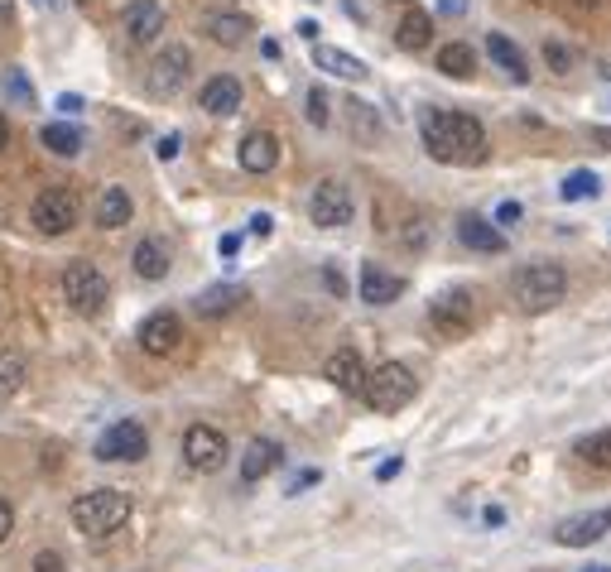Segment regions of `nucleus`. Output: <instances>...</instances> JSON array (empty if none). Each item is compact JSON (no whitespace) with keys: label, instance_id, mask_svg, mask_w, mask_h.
Segmentation results:
<instances>
[{"label":"nucleus","instance_id":"dca6fc26","mask_svg":"<svg viewBox=\"0 0 611 572\" xmlns=\"http://www.w3.org/2000/svg\"><path fill=\"white\" fill-rule=\"evenodd\" d=\"M323 376H328L338 390H347V395H361V385H366V361H361V352H357V346H342V352H332L328 366H323Z\"/></svg>","mask_w":611,"mask_h":572},{"label":"nucleus","instance_id":"ea45409f","mask_svg":"<svg viewBox=\"0 0 611 572\" xmlns=\"http://www.w3.org/2000/svg\"><path fill=\"white\" fill-rule=\"evenodd\" d=\"M179 135H164V140H160V150H154V154H160V160H174V154H179Z\"/></svg>","mask_w":611,"mask_h":572},{"label":"nucleus","instance_id":"f704fd0d","mask_svg":"<svg viewBox=\"0 0 611 572\" xmlns=\"http://www.w3.org/2000/svg\"><path fill=\"white\" fill-rule=\"evenodd\" d=\"M544 63H549L553 73H569V67H573V53L563 49V43H544Z\"/></svg>","mask_w":611,"mask_h":572},{"label":"nucleus","instance_id":"6e6552de","mask_svg":"<svg viewBox=\"0 0 611 572\" xmlns=\"http://www.w3.org/2000/svg\"><path fill=\"white\" fill-rule=\"evenodd\" d=\"M472 294L468 289H448V294H438L429 303V322L438 336H468L472 322H476V308H472Z\"/></svg>","mask_w":611,"mask_h":572},{"label":"nucleus","instance_id":"423d86ee","mask_svg":"<svg viewBox=\"0 0 611 572\" xmlns=\"http://www.w3.org/2000/svg\"><path fill=\"white\" fill-rule=\"evenodd\" d=\"M352 188L342 183V178H323V183L314 188V198H308V217H314V227H323V231H338V227H347L352 221Z\"/></svg>","mask_w":611,"mask_h":572},{"label":"nucleus","instance_id":"9d476101","mask_svg":"<svg viewBox=\"0 0 611 572\" xmlns=\"http://www.w3.org/2000/svg\"><path fill=\"white\" fill-rule=\"evenodd\" d=\"M29 217H35V227L43 236H63L77 227V198L68 188H43L35 198V207H29Z\"/></svg>","mask_w":611,"mask_h":572},{"label":"nucleus","instance_id":"a211bd4d","mask_svg":"<svg viewBox=\"0 0 611 572\" xmlns=\"http://www.w3.org/2000/svg\"><path fill=\"white\" fill-rule=\"evenodd\" d=\"M280 462H284V453H280V443H275V437H251L246 457H241V481L255 486V481H265Z\"/></svg>","mask_w":611,"mask_h":572},{"label":"nucleus","instance_id":"864d4df0","mask_svg":"<svg viewBox=\"0 0 611 572\" xmlns=\"http://www.w3.org/2000/svg\"><path fill=\"white\" fill-rule=\"evenodd\" d=\"M583 572H611V568H602V563H597V568H583Z\"/></svg>","mask_w":611,"mask_h":572},{"label":"nucleus","instance_id":"20e7f679","mask_svg":"<svg viewBox=\"0 0 611 572\" xmlns=\"http://www.w3.org/2000/svg\"><path fill=\"white\" fill-rule=\"evenodd\" d=\"M126 520H130V496H126V491L102 486V491H87V496L73 500V524L82 534H92V538L116 534Z\"/></svg>","mask_w":611,"mask_h":572},{"label":"nucleus","instance_id":"4c0bfd02","mask_svg":"<svg viewBox=\"0 0 611 572\" xmlns=\"http://www.w3.org/2000/svg\"><path fill=\"white\" fill-rule=\"evenodd\" d=\"M35 572H68V568H63V558L49 548V554H39V558H35Z\"/></svg>","mask_w":611,"mask_h":572},{"label":"nucleus","instance_id":"8fccbe9b","mask_svg":"<svg viewBox=\"0 0 611 572\" xmlns=\"http://www.w3.org/2000/svg\"><path fill=\"white\" fill-rule=\"evenodd\" d=\"M593 140H597V144H607V150H611V130H593Z\"/></svg>","mask_w":611,"mask_h":572},{"label":"nucleus","instance_id":"aec40b11","mask_svg":"<svg viewBox=\"0 0 611 572\" xmlns=\"http://www.w3.org/2000/svg\"><path fill=\"white\" fill-rule=\"evenodd\" d=\"M314 63L323 67V73L342 77V82H366V77H371V67H366V63L357 59V53L332 49V43H314Z\"/></svg>","mask_w":611,"mask_h":572},{"label":"nucleus","instance_id":"72a5a7b5","mask_svg":"<svg viewBox=\"0 0 611 572\" xmlns=\"http://www.w3.org/2000/svg\"><path fill=\"white\" fill-rule=\"evenodd\" d=\"M308 120H314V126H328V120H332L328 92H323V87H314V92H308Z\"/></svg>","mask_w":611,"mask_h":572},{"label":"nucleus","instance_id":"2eb2a0df","mask_svg":"<svg viewBox=\"0 0 611 572\" xmlns=\"http://www.w3.org/2000/svg\"><path fill=\"white\" fill-rule=\"evenodd\" d=\"M198 106H203L207 116H237V111H241V82L231 73H217L213 82H203Z\"/></svg>","mask_w":611,"mask_h":572},{"label":"nucleus","instance_id":"a878e982","mask_svg":"<svg viewBox=\"0 0 611 572\" xmlns=\"http://www.w3.org/2000/svg\"><path fill=\"white\" fill-rule=\"evenodd\" d=\"M438 73L443 77H458V82H468V77L476 73V53H472V43H443L438 49Z\"/></svg>","mask_w":611,"mask_h":572},{"label":"nucleus","instance_id":"393cba45","mask_svg":"<svg viewBox=\"0 0 611 572\" xmlns=\"http://www.w3.org/2000/svg\"><path fill=\"white\" fill-rule=\"evenodd\" d=\"M130 212H136V202H130L126 188H106V193L97 198V227H102V231H120L130 221Z\"/></svg>","mask_w":611,"mask_h":572},{"label":"nucleus","instance_id":"f8f14e48","mask_svg":"<svg viewBox=\"0 0 611 572\" xmlns=\"http://www.w3.org/2000/svg\"><path fill=\"white\" fill-rule=\"evenodd\" d=\"M611 534V510H587V514H573V520H563L553 538H559L563 548H587L597 544V538Z\"/></svg>","mask_w":611,"mask_h":572},{"label":"nucleus","instance_id":"3c124183","mask_svg":"<svg viewBox=\"0 0 611 572\" xmlns=\"http://www.w3.org/2000/svg\"><path fill=\"white\" fill-rule=\"evenodd\" d=\"M35 5H43V10H59V5H63V0H35Z\"/></svg>","mask_w":611,"mask_h":572},{"label":"nucleus","instance_id":"39448f33","mask_svg":"<svg viewBox=\"0 0 611 572\" xmlns=\"http://www.w3.org/2000/svg\"><path fill=\"white\" fill-rule=\"evenodd\" d=\"M63 298L73 303V313L97 318V313L106 308V275L92 260H73L63 269Z\"/></svg>","mask_w":611,"mask_h":572},{"label":"nucleus","instance_id":"de8ad7c7","mask_svg":"<svg viewBox=\"0 0 611 572\" xmlns=\"http://www.w3.org/2000/svg\"><path fill=\"white\" fill-rule=\"evenodd\" d=\"M15 20V0H0V25H10Z\"/></svg>","mask_w":611,"mask_h":572},{"label":"nucleus","instance_id":"c9c22d12","mask_svg":"<svg viewBox=\"0 0 611 572\" xmlns=\"http://www.w3.org/2000/svg\"><path fill=\"white\" fill-rule=\"evenodd\" d=\"M520 217H525V207H520V202H501V207H496V227H515Z\"/></svg>","mask_w":611,"mask_h":572},{"label":"nucleus","instance_id":"9b49d317","mask_svg":"<svg viewBox=\"0 0 611 572\" xmlns=\"http://www.w3.org/2000/svg\"><path fill=\"white\" fill-rule=\"evenodd\" d=\"M183 462L193 471H203V476H213L227 462V437L217 429H207V423H193V429L183 433Z\"/></svg>","mask_w":611,"mask_h":572},{"label":"nucleus","instance_id":"4be33fe9","mask_svg":"<svg viewBox=\"0 0 611 572\" xmlns=\"http://www.w3.org/2000/svg\"><path fill=\"white\" fill-rule=\"evenodd\" d=\"M486 53L496 59V67L510 77L515 87H525L530 82V63H525V53H520V43H510L506 34H486Z\"/></svg>","mask_w":611,"mask_h":572},{"label":"nucleus","instance_id":"09e8293b","mask_svg":"<svg viewBox=\"0 0 611 572\" xmlns=\"http://www.w3.org/2000/svg\"><path fill=\"white\" fill-rule=\"evenodd\" d=\"M5 150H10V120L0 116V154H5Z\"/></svg>","mask_w":611,"mask_h":572},{"label":"nucleus","instance_id":"a18cd8bd","mask_svg":"<svg viewBox=\"0 0 611 572\" xmlns=\"http://www.w3.org/2000/svg\"><path fill=\"white\" fill-rule=\"evenodd\" d=\"M438 10H443V15H462V10H468V0H438Z\"/></svg>","mask_w":611,"mask_h":572},{"label":"nucleus","instance_id":"bb28decb","mask_svg":"<svg viewBox=\"0 0 611 572\" xmlns=\"http://www.w3.org/2000/svg\"><path fill=\"white\" fill-rule=\"evenodd\" d=\"M136 275L150 279V284H154V279H164V275H169V251H164L160 241H140L136 245Z\"/></svg>","mask_w":611,"mask_h":572},{"label":"nucleus","instance_id":"49530a36","mask_svg":"<svg viewBox=\"0 0 611 572\" xmlns=\"http://www.w3.org/2000/svg\"><path fill=\"white\" fill-rule=\"evenodd\" d=\"M323 279H328V289H332V294H342V289H347V284H342V275H338V269H323Z\"/></svg>","mask_w":611,"mask_h":572},{"label":"nucleus","instance_id":"a19ab883","mask_svg":"<svg viewBox=\"0 0 611 572\" xmlns=\"http://www.w3.org/2000/svg\"><path fill=\"white\" fill-rule=\"evenodd\" d=\"M217 251H221V255H227V260H231V255L241 251V236H221V241H217Z\"/></svg>","mask_w":611,"mask_h":572},{"label":"nucleus","instance_id":"f3484780","mask_svg":"<svg viewBox=\"0 0 611 572\" xmlns=\"http://www.w3.org/2000/svg\"><path fill=\"white\" fill-rule=\"evenodd\" d=\"M126 34L130 43H154L164 34V5L160 0H130L126 5Z\"/></svg>","mask_w":611,"mask_h":572},{"label":"nucleus","instance_id":"7c9ffc66","mask_svg":"<svg viewBox=\"0 0 611 572\" xmlns=\"http://www.w3.org/2000/svg\"><path fill=\"white\" fill-rule=\"evenodd\" d=\"M43 144H49L53 154H63V160H73V154L82 150V130L68 126V120H59V126H43Z\"/></svg>","mask_w":611,"mask_h":572},{"label":"nucleus","instance_id":"412c9836","mask_svg":"<svg viewBox=\"0 0 611 572\" xmlns=\"http://www.w3.org/2000/svg\"><path fill=\"white\" fill-rule=\"evenodd\" d=\"M275 164H280V140H275L270 130H251L246 140H241V168H246V174H270Z\"/></svg>","mask_w":611,"mask_h":572},{"label":"nucleus","instance_id":"4468645a","mask_svg":"<svg viewBox=\"0 0 611 572\" xmlns=\"http://www.w3.org/2000/svg\"><path fill=\"white\" fill-rule=\"evenodd\" d=\"M357 289H361V303H371V308H385V303H395L399 294H405V279L391 275L385 265H361Z\"/></svg>","mask_w":611,"mask_h":572},{"label":"nucleus","instance_id":"ddd939ff","mask_svg":"<svg viewBox=\"0 0 611 572\" xmlns=\"http://www.w3.org/2000/svg\"><path fill=\"white\" fill-rule=\"evenodd\" d=\"M179 342H183L179 313H150V318L140 322V346H144L150 356H169Z\"/></svg>","mask_w":611,"mask_h":572},{"label":"nucleus","instance_id":"473e14b6","mask_svg":"<svg viewBox=\"0 0 611 572\" xmlns=\"http://www.w3.org/2000/svg\"><path fill=\"white\" fill-rule=\"evenodd\" d=\"M347 111H352V130H361L366 140H375V120H371L375 106H366V101H347Z\"/></svg>","mask_w":611,"mask_h":572},{"label":"nucleus","instance_id":"5701e85b","mask_svg":"<svg viewBox=\"0 0 611 572\" xmlns=\"http://www.w3.org/2000/svg\"><path fill=\"white\" fill-rule=\"evenodd\" d=\"M429 39H433L429 10L405 5V15H399V25H395V43H399V49H409V53H419V49H429Z\"/></svg>","mask_w":611,"mask_h":572},{"label":"nucleus","instance_id":"603ef678","mask_svg":"<svg viewBox=\"0 0 611 572\" xmlns=\"http://www.w3.org/2000/svg\"><path fill=\"white\" fill-rule=\"evenodd\" d=\"M573 5H602V0H573Z\"/></svg>","mask_w":611,"mask_h":572},{"label":"nucleus","instance_id":"2f4dec72","mask_svg":"<svg viewBox=\"0 0 611 572\" xmlns=\"http://www.w3.org/2000/svg\"><path fill=\"white\" fill-rule=\"evenodd\" d=\"M577 457H583V462H593V467H611V429L577 437Z\"/></svg>","mask_w":611,"mask_h":572},{"label":"nucleus","instance_id":"c756f323","mask_svg":"<svg viewBox=\"0 0 611 572\" xmlns=\"http://www.w3.org/2000/svg\"><path fill=\"white\" fill-rule=\"evenodd\" d=\"M597 193H602V178H597L593 168H573V174L563 178V188H559L563 202H583V198H597Z\"/></svg>","mask_w":611,"mask_h":572},{"label":"nucleus","instance_id":"c85d7f7f","mask_svg":"<svg viewBox=\"0 0 611 572\" xmlns=\"http://www.w3.org/2000/svg\"><path fill=\"white\" fill-rule=\"evenodd\" d=\"M25 380H29L25 356H20V352H0V399L20 395V385H25Z\"/></svg>","mask_w":611,"mask_h":572},{"label":"nucleus","instance_id":"c03bdc74","mask_svg":"<svg viewBox=\"0 0 611 572\" xmlns=\"http://www.w3.org/2000/svg\"><path fill=\"white\" fill-rule=\"evenodd\" d=\"M399 467H405V462H399V457H391V462H381V471H375V476L391 481V476H399Z\"/></svg>","mask_w":611,"mask_h":572},{"label":"nucleus","instance_id":"0eeeda50","mask_svg":"<svg viewBox=\"0 0 611 572\" xmlns=\"http://www.w3.org/2000/svg\"><path fill=\"white\" fill-rule=\"evenodd\" d=\"M144 453H150V433H144V423H136V419H116L97 437V457H102V462H140Z\"/></svg>","mask_w":611,"mask_h":572},{"label":"nucleus","instance_id":"b1692460","mask_svg":"<svg viewBox=\"0 0 611 572\" xmlns=\"http://www.w3.org/2000/svg\"><path fill=\"white\" fill-rule=\"evenodd\" d=\"M203 29H207V39L221 43V49H237V43L251 34V20L237 15V10H213V15L203 20Z\"/></svg>","mask_w":611,"mask_h":572},{"label":"nucleus","instance_id":"37998d69","mask_svg":"<svg viewBox=\"0 0 611 572\" xmlns=\"http://www.w3.org/2000/svg\"><path fill=\"white\" fill-rule=\"evenodd\" d=\"M314 481H318V471H304V476H294V486H289V496H298V491H304V486H314Z\"/></svg>","mask_w":611,"mask_h":572},{"label":"nucleus","instance_id":"6ab92c4d","mask_svg":"<svg viewBox=\"0 0 611 572\" xmlns=\"http://www.w3.org/2000/svg\"><path fill=\"white\" fill-rule=\"evenodd\" d=\"M458 241L468 245V251H476V255H501L506 251V231L496 227V221H486V217H462L458 221Z\"/></svg>","mask_w":611,"mask_h":572},{"label":"nucleus","instance_id":"e433bc0d","mask_svg":"<svg viewBox=\"0 0 611 572\" xmlns=\"http://www.w3.org/2000/svg\"><path fill=\"white\" fill-rule=\"evenodd\" d=\"M10 534H15V510H10L5 496H0V544H5Z\"/></svg>","mask_w":611,"mask_h":572},{"label":"nucleus","instance_id":"cd10ccee","mask_svg":"<svg viewBox=\"0 0 611 572\" xmlns=\"http://www.w3.org/2000/svg\"><path fill=\"white\" fill-rule=\"evenodd\" d=\"M241 298H246V294H241L237 284H217V289H203V294H198V313H203V318H221V313H231V308H237Z\"/></svg>","mask_w":611,"mask_h":572},{"label":"nucleus","instance_id":"58836bf2","mask_svg":"<svg viewBox=\"0 0 611 572\" xmlns=\"http://www.w3.org/2000/svg\"><path fill=\"white\" fill-rule=\"evenodd\" d=\"M270 231H275L270 212H255V217H251V236H260V241H265V236H270Z\"/></svg>","mask_w":611,"mask_h":572},{"label":"nucleus","instance_id":"79ce46f5","mask_svg":"<svg viewBox=\"0 0 611 572\" xmlns=\"http://www.w3.org/2000/svg\"><path fill=\"white\" fill-rule=\"evenodd\" d=\"M59 111H68V116H77V111H82V97H77V92H73V97L63 92V97H59Z\"/></svg>","mask_w":611,"mask_h":572},{"label":"nucleus","instance_id":"7ed1b4c3","mask_svg":"<svg viewBox=\"0 0 611 572\" xmlns=\"http://www.w3.org/2000/svg\"><path fill=\"white\" fill-rule=\"evenodd\" d=\"M419 395V380L405 361H385L375 370H366V385H361V399L371 404L375 414H399L409 399Z\"/></svg>","mask_w":611,"mask_h":572},{"label":"nucleus","instance_id":"f257e3e1","mask_svg":"<svg viewBox=\"0 0 611 572\" xmlns=\"http://www.w3.org/2000/svg\"><path fill=\"white\" fill-rule=\"evenodd\" d=\"M419 135L424 150L438 164H482L486 160V126L468 111L448 106H424L419 111Z\"/></svg>","mask_w":611,"mask_h":572},{"label":"nucleus","instance_id":"1a4fd4ad","mask_svg":"<svg viewBox=\"0 0 611 572\" xmlns=\"http://www.w3.org/2000/svg\"><path fill=\"white\" fill-rule=\"evenodd\" d=\"M188 73H193V53H188L183 43H169V49L154 53V63H150V77H144V87H150L154 97H174V92H183Z\"/></svg>","mask_w":611,"mask_h":572},{"label":"nucleus","instance_id":"f03ea898","mask_svg":"<svg viewBox=\"0 0 611 572\" xmlns=\"http://www.w3.org/2000/svg\"><path fill=\"white\" fill-rule=\"evenodd\" d=\"M510 294H515L520 313H549V308H559L563 303V294H569V275H563V265L535 260V265L515 269Z\"/></svg>","mask_w":611,"mask_h":572}]
</instances>
